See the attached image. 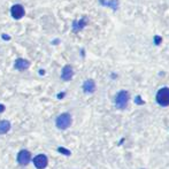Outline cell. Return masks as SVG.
<instances>
[{
	"mask_svg": "<svg viewBox=\"0 0 169 169\" xmlns=\"http://www.w3.org/2000/svg\"><path fill=\"white\" fill-rule=\"evenodd\" d=\"M71 122H73V120H71V116H70L69 113H63V114L58 116L55 120V124L60 130L68 129Z\"/></svg>",
	"mask_w": 169,
	"mask_h": 169,
	"instance_id": "1",
	"label": "cell"
},
{
	"mask_svg": "<svg viewBox=\"0 0 169 169\" xmlns=\"http://www.w3.org/2000/svg\"><path fill=\"white\" fill-rule=\"evenodd\" d=\"M128 101H129V93L127 92V91H120L116 94V98H115L116 108L124 110L127 107V105H128Z\"/></svg>",
	"mask_w": 169,
	"mask_h": 169,
	"instance_id": "2",
	"label": "cell"
},
{
	"mask_svg": "<svg viewBox=\"0 0 169 169\" xmlns=\"http://www.w3.org/2000/svg\"><path fill=\"white\" fill-rule=\"evenodd\" d=\"M156 101L161 106L169 105V87H162L156 93Z\"/></svg>",
	"mask_w": 169,
	"mask_h": 169,
	"instance_id": "3",
	"label": "cell"
},
{
	"mask_svg": "<svg viewBox=\"0 0 169 169\" xmlns=\"http://www.w3.org/2000/svg\"><path fill=\"white\" fill-rule=\"evenodd\" d=\"M10 14H12L13 19L20 20V19H22V17L24 16L25 10H24V7L22 6V5H14V6H12V8H10Z\"/></svg>",
	"mask_w": 169,
	"mask_h": 169,
	"instance_id": "4",
	"label": "cell"
},
{
	"mask_svg": "<svg viewBox=\"0 0 169 169\" xmlns=\"http://www.w3.org/2000/svg\"><path fill=\"white\" fill-rule=\"evenodd\" d=\"M30 160H31V154L27 149H22L17 154V162L22 165V166H27L28 163L30 162Z\"/></svg>",
	"mask_w": 169,
	"mask_h": 169,
	"instance_id": "5",
	"label": "cell"
},
{
	"mask_svg": "<svg viewBox=\"0 0 169 169\" xmlns=\"http://www.w3.org/2000/svg\"><path fill=\"white\" fill-rule=\"evenodd\" d=\"M47 163H48V160H47V156L45 154H39V155L35 156V159H33V165L37 169L46 168Z\"/></svg>",
	"mask_w": 169,
	"mask_h": 169,
	"instance_id": "6",
	"label": "cell"
},
{
	"mask_svg": "<svg viewBox=\"0 0 169 169\" xmlns=\"http://www.w3.org/2000/svg\"><path fill=\"white\" fill-rule=\"evenodd\" d=\"M73 75H74V71H73L71 66L63 67L62 73H61V78H62L63 81H70L71 77H73Z\"/></svg>",
	"mask_w": 169,
	"mask_h": 169,
	"instance_id": "7",
	"label": "cell"
},
{
	"mask_svg": "<svg viewBox=\"0 0 169 169\" xmlns=\"http://www.w3.org/2000/svg\"><path fill=\"white\" fill-rule=\"evenodd\" d=\"M29 66H30V62L25 59H17L16 61H15V65H14V67H15L17 70H21V71L28 69Z\"/></svg>",
	"mask_w": 169,
	"mask_h": 169,
	"instance_id": "8",
	"label": "cell"
},
{
	"mask_svg": "<svg viewBox=\"0 0 169 169\" xmlns=\"http://www.w3.org/2000/svg\"><path fill=\"white\" fill-rule=\"evenodd\" d=\"M83 90L85 93H92L96 90V83L92 80H87L84 82L83 84Z\"/></svg>",
	"mask_w": 169,
	"mask_h": 169,
	"instance_id": "9",
	"label": "cell"
},
{
	"mask_svg": "<svg viewBox=\"0 0 169 169\" xmlns=\"http://www.w3.org/2000/svg\"><path fill=\"white\" fill-rule=\"evenodd\" d=\"M10 129V122L7 120L0 121V135H5L9 131Z\"/></svg>",
	"mask_w": 169,
	"mask_h": 169,
	"instance_id": "10",
	"label": "cell"
},
{
	"mask_svg": "<svg viewBox=\"0 0 169 169\" xmlns=\"http://www.w3.org/2000/svg\"><path fill=\"white\" fill-rule=\"evenodd\" d=\"M84 25H85V21H84V20H81L80 23H77V22H74V30H75V31H77V30L82 29Z\"/></svg>",
	"mask_w": 169,
	"mask_h": 169,
	"instance_id": "11",
	"label": "cell"
},
{
	"mask_svg": "<svg viewBox=\"0 0 169 169\" xmlns=\"http://www.w3.org/2000/svg\"><path fill=\"white\" fill-rule=\"evenodd\" d=\"M58 151L61 153H63V154H67V155H70V152L69 151H67V149H63V147H59L58 149Z\"/></svg>",
	"mask_w": 169,
	"mask_h": 169,
	"instance_id": "12",
	"label": "cell"
},
{
	"mask_svg": "<svg viewBox=\"0 0 169 169\" xmlns=\"http://www.w3.org/2000/svg\"><path fill=\"white\" fill-rule=\"evenodd\" d=\"M136 101L138 103V105H143V104H144V101H142V100H140L139 97H137V98H136Z\"/></svg>",
	"mask_w": 169,
	"mask_h": 169,
	"instance_id": "13",
	"label": "cell"
},
{
	"mask_svg": "<svg viewBox=\"0 0 169 169\" xmlns=\"http://www.w3.org/2000/svg\"><path fill=\"white\" fill-rule=\"evenodd\" d=\"M3 110H5V106H3V105H1V104H0V113H3Z\"/></svg>",
	"mask_w": 169,
	"mask_h": 169,
	"instance_id": "14",
	"label": "cell"
},
{
	"mask_svg": "<svg viewBox=\"0 0 169 169\" xmlns=\"http://www.w3.org/2000/svg\"><path fill=\"white\" fill-rule=\"evenodd\" d=\"M63 96H65V93H60V94H59V98H62Z\"/></svg>",
	"mask_w": 169,
	"mask_h": 169,
	"instance_id": "15",
	"label": "cell"
}]
</instances>
